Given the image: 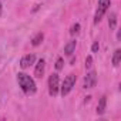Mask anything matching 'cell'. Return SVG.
<instances>
[{"label": "cell", "instance_id": "1", "mask_svg": "<svg viewBox=\"0 0 121 121\" xmlns=\"http://www.w3.org/2000/svg\"><path fill=\"white\" fill-rule=\"evenodd\" d=\"M17 83H19L22 91L26 95H31V94H34L37 91V86H36L34 80L26 73H19L17 74Z\"/></svg>", "mask_w": 121, "mask_h": 121}, {"label": "cell", "instance_id": "2", "mask_svg": "<svg viewBox=\"0 0 121 121\" xmlns=\"http://www.w3.org/2000/svg\"><path fill=\"white\" fill-rule=\"evenodd\" d=\"M110 6H111V0H98L97 10H95V14H94V24H98L101 22L103 16L107 13Z\"/></svg>", "mask_w": 121, "mask_h": 121}, {"label": "cell", "instance_id": "3", "mask_svg": "<svg viewBox=\"0 0 121 121\" xmlns=\"http://www.w3.org/2000/svg\"><path fill=\"white\" fill-rule=\"evenodd\" d=\"M76 80H77L76 74H69V76L64 78L61 87H60V94H61L63 97L67 95V94L73 90V87H74V84H76Z\"/></svg>", "mask_w": 121, "mask_h": 121}, {"label": "cell", "instance_id": "4", "mask_svg": "<svg viewBox=\"0 0 121 121\" xmlns=\"http://www.w3.org/2000/svg\"><path fill=\"white\" fill-rule=\"evenodd\" d=\"M60 91V78L57 73H53L48 77V94L51 97H56Z\"/></svg>", "mask_w": 121, "mask_h": 121}, {"label": "cell", "instance_id": "5", "mask_svg": "<svg viewBox=\"0 0 121 121\" xmlns=\"http://www.w3.org/2000/svg\"><path fill=\"white\" fill-rule=\"evenodd\" d=\"M95 84H97V74L94 70H91L86 74L84 81H83V87L84 88H93V87H95Z\"/></svg>", "mask_w": 121, "mask_h": 121}, {"label": "cell", "instance_id": "6", "mask_svg": "<svg viewBox=\"0 0 121 121\" xmlns=\"http://www.w3.org/2000/svg\"><path fill=\"white\" fill-rule=\"evenodd\" d=\"M34 61H36V56H34V54H26V56H23L22 60H20V67L26 70V69H29L30 66H33Z\"/></svg>", "mask_w": 121, "mask_h": 121}, {"label": "cell", "instance_id": "7", "mask_svg": "<svg viewBox=\"0 0 121 121\" xmlns=\"http://www.w3.org/2000/svg\"><path fill=\"white\" fill-rule=\"evenodd\" d=\"M44 71H46V60L40 58L37 61V64H36V69H34V77L36 78H41L44 76Z\"/></svg>", "mask_w": 121, "mask_h": 121}, {"label": "cell", "instance_id": "8", "mask_svg": "<svg viewBox=\"0 0 121 121\" xmlns=\"http://www.w3.org/2000/svg\"><path fill=\"white\" fill-rule=\"evenodd\" d=\"M76 46H77V41L76 40H70L66 46H64V54L66 56H71L76 50Z\"/></svg>", "mask_w": 121, "mask_h": 121}, {"label": "cell", "instance_id": "9", "mask_svg": "<svg viewBox=\"0 0 121 121\" xmlns=\"http://www.w3.org/2000/svg\"><path fill=\"white\" fill-rule=\"evenodd\" d=\"M105 105H107V97L103 95L98 101V105H97V114L98 115H103L105 112Z\"/></svg>", "mask_w": 121, "mask_h": 121}, {"label": "cell", "instance_id": "10", "mask_svg": "<svg viewBox=\"0 0 121 121\" xmlns=\"http://www.w3.org/2000/svg\"><path fill=\"white\" fill-rule=\"evenodd\" d=\"M43 39H44V34H43L41 31H39L37 34H34V36H33V39H31V46H34V47L40 46V44H41V41H43Z\"/></svg>", "mask_w": 121, "mask_h": 121}, {"label": "cell", "instance_id": "11", "mask_svg": "<svg viewBox=\"0 0 121 121\" xmlns=\"http://www.w3.org/2000/svg\"><path fill=\"white\" fill-rule=\"evenodd\" d=\"M111 61H112V66H114V67H117V66L120 64V61H121V50H120V48H117V50L114 51Z\"/></svg>", "mask_w": 121, "mask_h": 121}, {"label": "cell", "instance_id": "12", "mask_svg": "<svg viewBox=\"0 0 121 121\" xmlns=\"http://www.w3.org/2000/svg\"><path fill=\"white\" fill-rule=\"evenodd\" d=\"M108 26H110V30H114V29L117 27V14H115V13H110Z\"/></svg>", "mask_w": 121, "mask_h": 121}, {"label": "cell", "instance_id": "13", "mask_svg": "<svg viewBox=\"0 0 121 121\" xmlns=\"http://www.w3.org/2000/svg\"><path fill=\"white\" fill-rule=\"evenodd\" d=\"M78 33H80V24L76 23V24L71 26V29H70V34H71V36H76V34H78Z\"/></svg>", "mask_w": 121, "mask_h": 121}, {"label": "cell", "instance_id": "14", "mask_svg": "<svg viewBox=\"0 0 121 121\" xmlns=\"http://www.w3.org/2000/svg\"><path fill=\"white\" fill-rule=\"evenodd\" d=\"M63 66H64V60H63L61 57H58V58H57V61H56V70L60 71V70L63 69Z\"/></svg>", "mask_w": 121, "mask_h": 121}, {"label": "cell", "instance_id": "15", "mask_svg": "<svg viewBox=\"0 0 121 121\" xmlns=\"http://www.w3.org/2000/svg\"><path fill=\"white\" fill-rule=\"evenodd\" d=\"M91 66H93V57L88 56L86 58V69H91Z\"/></svg>", "mask_w": 121, "mask_h": 121}, {"label": "cell", "instance_id": "16", "mask_svg": "<svg viewBox=\"0 0 121 121\" xmlns=\"http://www.w3.org/2000/svg\"><path fill=\"white\" fill-rule=\"evenodd\" d=\"M98 48H100L98 41H94V43H93V46H91V51H93V53H97V51H98Z\"/></svg>", "mask_w": 121, "mask_h": 121}, {"label": "cell", "instance_id": "17", "mask_svg": "<svg viewBox=\"0 0 121 121\" xmlns=\"http://www.w3.org/2000/svg\"><path fill=\"white\" fill-rule=\"evenodd\" d=\"M2 12H3V6H2V2H0V16H2Z\"/></svg>", "mask_w": 121, "mask_h": 121}, {"label": "cell", "instance_id": "18", "mask_svg": "<svg viewBox=\"0 0 121 121\" xmlns=\"http://www.w3.org/2000/svg\"><path fill=\"white\" fill-rule=\"evenodd\" d=\"M117 39H118V40L121 39V31H118V33H117Z\"/></svg>", "mask_w": 121, "mask_h": 121}]
</instances>
